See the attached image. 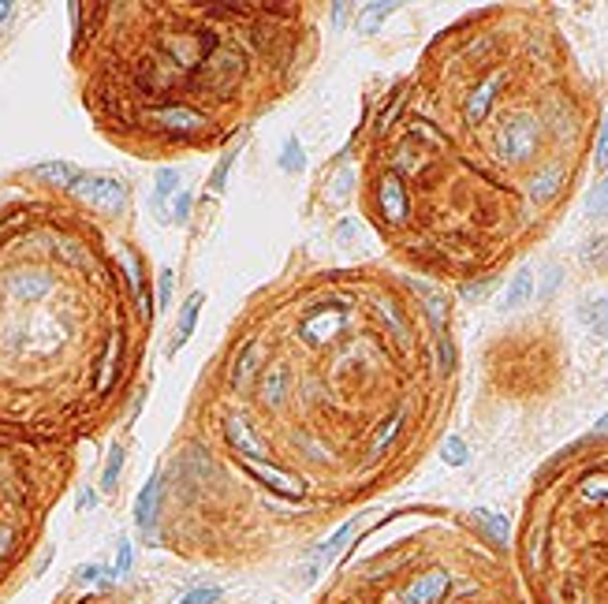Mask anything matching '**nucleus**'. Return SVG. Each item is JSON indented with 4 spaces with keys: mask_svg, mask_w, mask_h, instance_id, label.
<instances>
[{
    "mask_svg": "<svg viewBox=\"0 0 608 604\" xmlns=\"http://www.w3.org/2000/svg\"><path fill=\"white\" fill-rule=\"evenodd\" d=\"M172 283H175L172 269H160V283H157V306H160V314H165L168 302H172Z\"/></svg>",
    "mask_w": 608,
    "mask_h": 604,
    "instance_id": "5701e85b",
    "label": "nucleus"
},
{
    "mask_svg": "<svg viewBox=\"0 0 608 604\" xmlns=\"http://www.w3.org/2000/svg\"><path fill=\"white\" fill-rule=\"evenodd\" d=\"M175 187H180V168H157L153 180V213L165 217V202L175 198Z\"/></svg>",
    "mask_w": 608,
    "mask_h": 604,
    "instance_id": "ddd939ff",
    "label": "nucleus"
},
{
    "mask_svg": "<svg viewBox=\"0 0 608 604\" xmlns=\"http://www.w3.org/2000/svg\"><path fill=\"white\" fill-rule=\"evenodd\" d=\"M191 209H194V194H191V190H180V194H175L172 221H175V224H187V221H191Z\"/></svg>",
    "mask_w": 608,
    "mask_h": 604,
    "instance_id": "4be33fe9",
    "label": "nucleus"
},
{
    "mask_svg": "<svg viewBox=\"0 0 608 604\" xmlns=\"http://www.w3.org/2000/svg\"><path fill=\"white\" fill-rule=\"evenodd\" d=\"M280 165L288 168V172H302V168H307V153H302V142H299V138H288V142H284Z\"/></svg>",
    "mask_w": 608,
    "mask_h": 604,
    "instance_id": "f3484780",
    "label": "nucleus"
},
{
    "mask_svg": "<svg viewBox=\"0 0 608 604\" xmlns=\"http://www.w3.org/2000/svg\"><path fill=\"white\" fill-rule=\"evenodd\" d=\"M579 314H582V325H586V332L594 336V340H608V295L586 298L579 306Z\"/></svg>",
    "mask_w": 608,
    "mask_h": 604,
    "instance_id": "9b49d317",
    "label": "nucleus"
},
{
    "mask_svg": "<svg viewBox=\"0 0 608 604\" xmlns=\"http://www.w3.org/2000/svg\"><path fill=\"white\" fill-rule=\"evenodd\" d=\"M160 511H165V470H153L150 482L142 485L138 500H135V526L142 530V538H146L150 545H157Z\"/></svg>",
    "mask_w": 608,
    "mask_h": 604,
    "instance_id": "6e6552de",
    "label": "nucleus"
},
{
    "mask_svg": "<svg viewBox=\"0 0 608 604\" xmlns=\"http://www.w3.org/2000/svg\"><path fill=\"white\" fill-rule=\"evenodd\" d=\"M120 470H123V444L113 440L109 444V459H105V470H101V492L113 496L120 485Z\"/></svg>",
    "mask_w": 608,
    "mask_h": 604,
    "instance_id": "4468645a",
    "label": "nucleus"
},
{
    "mask_svg": "<svg viewBox=\"0 0 608 604\" xmlns=\"http://www.w3.org/2000/svg\"><path fill=\"white\" fill-rule=\"evenodd\" d=\"M310 604H526L508 548L440 507H396L336 560Z\"/></svg>",
    "mask_w": 608,
    "mask_h": 604,
    "instance_id": "39448f33",
    "label": "nucleus"
},
{
    "mask_svg": "<svg viewBox=\"0 0 608 604\" xmlns=\"http://www.w3.org/2000/svg\"><path fill=\"white\" fill-rule=\"evenodd\" d=\"M471 519L481 526V534H486L489 541H496L500 548H508L511 530H508V519H504V515H493V511H486V507H474Z\"/></svg>",
    "mask_w": 608,
    "mask_h": 604,
    "instance_id": "f8f14e48",
    "label": "nucleus"
},
{
    "mask_svg": "<svg viewBox=\"0 0 608 604\" xmlns=\"http://www.w3.org/2000/svg\"><path fill=\"white\" fill-rule=\"evenodd\" d=\"M221 600V585H199V590H191L180 604H217Z\"/></svg>",
    "mask_w": 608,
    "mask_h": 604,
    "instance_id": "412c9836",
    "label": "nucleus"
},
{
    "mask_svg": "<svg viewBox=\"0 0 608 604\" xmlns=\"http://www.w3.org/2000/svg\"><path fill=\"white\" fill-rule=\"evenodd\" d=\"M71 52L101 49L90 112L142 150L221 146L317 64V4H71Z\"/></svg>",
    "mask_w": 608,
    "mask_h": 604,
    "instance_id": "7ed1b4c3",
    "label": "nucleus"
},
{
    "mask_svg": "<svg viewBox=\"0 0 608 604\" xmlns=\"http://www.w3.org/2000/svg\"><path fill=\"white\" fill-rule=\"evenodd\" d=\"M586 217L589 221H604L608 217V175L604 180L589 190V198H586Z\"/></svg>",
    "mask_w": 608,
    "mask_h": 604,
    "instance_id": "2eb2a0df",
    "label": "nucleus"
},
{
    "mask_svg": "<svg viewBox=\"0 0 608 604\" xmlns=\"http://www.w3.org/2000/svg\"><path fill=\"white\" fill-rule=\"evenodd\" d=\"M500 19L467 15L429 42L355 142L370 228L392 258L437 280L493 276L518 239L545 232L534 183L575 165L571 150L594 123L564 57L526 82L552 42H511L515 23Z\"/></svg>",
    "mask_w": 608,
    "mask_h": 604,
    "instance_id": "f03ea898",
    "label": "nucleus"
},
{
    "mask_svg": "<svg viewBox=\"0 0 608 604\" xmlns=\"http://www.w3.org/2000/svg\"><path fill=\"white\" fill-rule=\"evenodd\" d=\"M440 459H444L448 467H467L471 452H467V444H463L459 437H444V440H440Z\"/></svg>",
    "mask_w": 608,
    "mask_h": 604,
    "instance_id": "dca6fc26",
    "label": "nucleus"
},
{
    "mask_svg": "<svg viewBox=\"0 0 608 604\" xmlns=\"http://www.w3.org/2000/svg\"><path fill=\"white\" fill-rule=\"evenodd\" d=\"M534 295H538V280H534L530 265H523V269H515V276L508 280V291H504V302H500V306H504V314H518Z\"/></svg>",
    "mask_w": 608,
    "mask_h": 604,
    "instance_id": "1a4fd4ad",
    "label": "nucleus"
},
{
    "mask_svg": "<svg viewBox=\"0 0 608 604\" xmlns=\"http://www.w3.org/2000/svg\"><path fill=\"white\" fill-rule=\"evenodd\" d=\"M12 12H15V4H0V23H4V19H8V15H12Z\"/></svg>",
    "mask_w": 608,
    "mask_h": 604,
    "instance_id": "bb28decb",
    "label": "nucleus"
},
{
    "mask_svg": "<svg viewBox=\"0 0 608 604\" xmlns=\"http://www.w3.org/2000/svg\"><path fill=\"white\" fill-rule=\"evenodd\" d=\"M594 165L597 168H608V109L597 123V142H594Z\"/></svg>",
    "mask_w": 608,
    "mask_h": 604,
    "instance_id": "aec40b11",
    "label": "nucleus"
},
{
    "mask_svg": "<svg viewBox=\"0 0 608 604\" xmlns=\"http://www.w3.org/2000/svg\"><path fill=\"white\" fill-rule=\"evenodd\" d=\"M594 437H608V414H604V418L594 425Z\"/></svg>",
    "mask_w": 608,
    "mask_h": 604,
    "instance_id": "a878e982",
    "label": "nucleus"
},
{
    "mask_svg": "<svg viewBox=\"0 0 608 604\" xmlns=\"http://www.w3.org/2000/svg\"><path fill=\"white\" fill-rule=\"evenodd\" d=\"M567 477L549 463L518 526L515 563L530 604H608V455Z\"/></svg>",
    "mask_w": 608,
    "mask_h": 604,
    "instance_id": "423d86ee",
    "label": "nucleus"
},
{
    "mask_svg": "<svg viewBox=\"0 0 608 604\" xmlns=\"http://www.w3.org/2000/svg\"><path fill=\"white\" fill-rule=\"evenodd\" d=\"M493 283H496V276H478V280H467V283H459V295L467 298V302H481V298H489Z\"/></svg>",
    "mask_w": 608,
    "mask_h": 604,
    "instance_id": "a211bd4d",
    "label": "nucleus"
},
{
    "mask_svg": "<svg viewBox=\"0 0 608 604\" xmlns=\"http://www.w3.org/2000/svg\"><path fill=\"white\" fill-rule=\"evenodd\" d=\"M236 153H239V146H231V150L221 157V165L213 168V175H209V190H213V194L224 190V183H228V168H231V161H236Z\"/></svg>",
    "mask_w": 608,
    "mask_h": 604,
    "instance_id": "6ab92c4d",
    "label": "nucleus"
},
{
    "mask_svg": "<svg viewBox=\"0 0 608 604\" xmlns=\"http://www.w3.org/2000/svg\"><path fill=\"white\" fill-rule=\"evenodd\" d=\"M202 306H206V291H194V295L183 302L180 317H175V332H172V347H168V354H175V351H180V347L191 340V336H194V325H199Z\"/></svg>",
    "mask_w": 608,
    "mask_h": 604,
    "instance_id": "9d476101",
    "label": "nucleus"
},
{
    "mask_svg": "<svg viewBox=\"0 0 608 604\" xmlns=\"http://www.w3.org/2000/svg\"><path fill=\"white\" fill-rule=\"evenodd\" d=\"M560 280H564V269H560V265H549V273H545V283H542L538 298H542V302H545V298H552V291L560 288Z\"/></svg>",
    "mask_w": 608,
    "mask_h": 604,
    "instance_id": "b1692460",
    "label": "nucleus"
},
{
    "mask_svg": "<svg viewBox=\"0 0 608 604\" xmlns=\"http://www.w3.org/2000/svg\"><path fill=\"white\" fill-rule=\"evenodd\" d=\"M64 198H75L82 205H90V209H101V213H123L128 209V198H131V190L123 180H116V175H97V172H82L67 183L64 190Z\"/></svg>",
    "mask_w": 608,
    "mask_h": 604,
    "instance_id": "0eeeda50",
    "label": "nucleus"
},
{
    "mask_svg": "<svg viewBox=\"0 0 608 604\" xmlns=\"http://www.w3.org/2000/svg\"><path fill=\"white\" fill-rule=\"evenodd\" d=\"M153 321L135 246L101 254L60 213L0 217V425L34 444L82 430L123 392L131 332Z\"/></svg>",
    "mask_w": 608,
    "mask_h": 604,
    "instance_id": "20e7f679",
    "label": "nucleus"
},
{
    "mask_svg": "<svg viewBox=\"0 0 608 604\" xmlns=\"http://www.w3.org/2000/svg\"><path fill=\"white\" fill-rule=\"evenodd\" d=\"M131 541H120V556H116V575H128L131 571Z\"/></svg>",
    "mask_w": 608,
    "mask_h": 604,
    "instance_id": "393cba45",
    "label": "nucleus"
},
{
    "mask_svg": "<svg viewBox=\"0 0 608 604\" xmlns=\"http://www.w3.org/2000/svg\"><path fill=\"white\" fill-rule=\"evenodd\" d=\"M228 463H175L191 548L261 563L418 467L448 414V298L388 265H302L224 347Z\"/></svg>",
    "mask_w": 608,
    "mask_h": 604,
    "instance_id": "f257e3e1",
    "label": "nucleus"
}]
</instances>
